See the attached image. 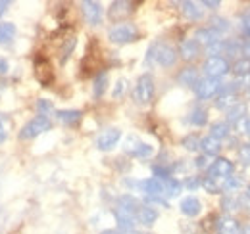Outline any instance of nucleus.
<instances>
[{"label": "nucleus", "mask_w": 250, "mask_h": 234, "mask_svg": "<svg viewBox=\"0 0 250 234\" xmlns=\"http://www.w3.org/2000/svg\"><path fill=\"white\" fill-rule=\"evenodd\" d=\"M75 44H77V39H75V37H69V39L65 40V44H63V48H62V56H60V61H62V63H65V59L71 56Z\"/></svg>", "instance_id": "nucleus-38"}, {"label": "nucleus", "mask_w": 250, "mask_h": 234, "mask_svg": "<svg viewBox=\"0 0 250 234\" xmlns=\"http://www.w3.org/2000/svg\"><path fill=\"white\" fill-rule=\"evenodd\" d=\"M108 81H110V77H108V71H100L96 77H94V83H93V96L98 100V98H102L104 96V92H106V88H108Z\"/></svg>", "instance_id": "nucleus-25"}, {"label": "nucleus", "mask_w": 250, "mask_h": 234, "mask_svg": "<svg viewBox=\"0 0 250 234\" xmlns=\"http://www.w3.org/2000/svg\"><path fill=\"white\" fill-rule=\"evenodd\" d=\"M139 37H141V33L137 29V25L131 23V21L116 23L114 27H110V31H108V39L114 44H131V42L139 40Z\"/></svg>", "instance_id": "nucleus-2"}, {"label": "nucleus", "mask_w": 250, "mask_h": 234, "mask_svg": "<svg viewBox=\"0 0 250 234\" xmlns=\"http://www.w3.org/2000/svg\"><path fill=\"white\" fill-rule=\"evenodd\" d=\"M200 182H202V176H188L185 182H181L185 188H188V190H196L198 186H200Z\"/></svg>", "instance_id": "nucleus-42"}, {"label": "nucleus", "mask_w": 250, "mask_h": 234, "mask_svg": "<svg viewBox=\"0 0 250 234\" xmlns=\"http://www.w3.org/2000/svg\"><path fill=\"white\" fill-rule=\"evenodd\" d=\"M100 234H122L118 229H106V231H102Z\"/></svg>", "instance_id": "nucleus-51"}, {"label": "nucleus", "mask_w": 250, "mask_h": 234, "mask_svg": "<svg viewBox=\"0 0 250 234\" xmlns=\"http://www.w3.org/2000/svg\"><path fill=\"white\" fill-rule=\"evenodd\" d=\"M152 176L164 182V180H167L169 176H173V167H169V165H162V163L152 165Z\"/></svg>", "instance_id": "nucleus-32"}, {"label": "nucleus", "mask_w": 250, "mask_h": 234, "mask_svg": "<svg viewBox=\"0 0 250 234\" xmlns=\"http://www.w3.org/2000/svg\"><path fill=\"white\" fill-rule=\"evenodd\" d=\"M6 138H8L6 125H4V121H2V117H0V144H4V142H6Z\"/></svg>", "instance_id": "nucleus-49"}, {"label": "nucleus", "mask_w": 250, "mask_h": 234, "mask_svg": "<svg viewBox=\"0 0 250 234\" xmlns=\"http://www.w3.org/2000/svg\"><path fill=\"white\" fill-rule=\"evenodd\" d=\"M245 196H247V200L250 202V182L247 184V190H245Z\"/></svg>", "instance_id": "nucleus-53"}, {"label": "nucleus", "mask_w": 250, "mask_h": 234, "mask_svg": "<svg viewBox=\"0 0 250 234\" xmlns=\"http://www.w3.org/2000/svg\"><path fill=\"white\" fill-rule=\"evenodd\" d=\"M198 79H200V77H198V69H196L194 65H187V67H183V69L177 73V83H179L181 87H194Z\"/></svg>", "instance_id": "nucleus-20"}, {"label": "nucleus", "mask_w": 250, "mask_h": 234, "mask_svg": "<svg viewBox=\"0 0 250 234\" xmlns=\"http://www.w3.org/2000/svg\"><path fill=\"white\" fill-rule=\"evenodd\" d=\"M239 156H241L243 163H250V144H243L239 150Z\"/></svg>", "instance_id": "nucleus-46"}, {"label": "nucleus", "mask_w": 250, "mask_h": 234, "mask_svg": "<svg viewBox=\"0 0 250 234\" xmlns=\"http://www.w3.org/2000/svg\"><path fill=\"white\" fill-rule=\"evenodd\" d=\"M181 6V14L187 18L188 21H200L204 18V8L196 2H190V0H185L179 4Z\"/></svg>", "instance_id": "nucleus-17"}, {"label": "nucleus", "mask_w": 250, "mask_h": 234, "mask_svg": "<svg viewBox=\"0 0 250 234\" xmlns=\"http://www.w3.org/2000/svg\"><path fill=\"white\" fill-rule=\"evenodd\" d=\"M202 71L210 79H219V77H223L225 73L231 71V63L223 56H208L202 63Z\"/></svg>", "instance_id": "nucleus-5"}, {"label": "nucleus", "mask_w": 250, "mask_h": 234, "mask_svg": "<svg viewBox=\"0 0 250 234\" xmlns=\"http://www.w3.org/2000/svg\"><path fill=\"white\" fill-rule=\"evenodd\" d=\"M208 159H210V157H208V156H204V154H202V156H198V157L194 159V167H196V169H208V167H210Z\"/></svg>", "instance_id": "nucleus-45"}, {"label": "nucleus", "mask_w": 250, "mask_h": 234, "mask_svg": "<svg viewBox=\"0 0 250 234\" xmlns=\"http://www.w3.org/2000/svg\"><path fill=\"white\" fill-rule=\"evenodd\" d=\"M127 184L137 186L146 198H164V182L154 178V176L145 178V180H137V182H129L127 180Z\"/></svg>", "instance_id": "nucleus-8"}, {"label": "nucleus", "mask_w": 250, "mask_h": 234, "mask_svg": "<svg viewBox=\"0 0 250 234\" xmlns=\"http://www.w3.org/2000/svg\"><path fill=\"white\" fill-rule=\"evenodd\" d=\"M179 209H181V213L187 215V217H196V215H200V211H202V202H200L198 198H194V196H187V198L181 200Z\"/></svg>", "instance_id": "nucleus-19"}, {"label": "nucleus", "mask_w": 250, "mask_h": 234, "mask_svg": "<svg viewBox=\"0 0 250 234\" xmlns=\"http://www.w3.org/2000/svg\"><path fill=\"white\" fill-rule=\"evenodd\" d=\"M177 50L167 42H152L146 52V63H158L160 67H173L177 63Z\"/></svg>", "instance_id": "nucleus-1"}, {"label": "nucleus", "mask_w": 250, "mask_h": 234, "mask_svg": "<svg viewBox=\"0 0 250 234\" xmlns=\"http://www.w3.org/2000/svg\"><path fill=\"white\" fill-rule=\"evenodd\" d=\"M81 14H83V18H85V21L89 23V25H100L102 23V16H104V10H102V6L98 4V2H93V0H85V2H81Z\"/></svg>", "instance_id": "nucleus-10"}, {"label": "nucleus", "mask_w": 250, "mask_h": 234, "mask_svg": "<svg viewBox=\"0 0 250 234\" xmlns=\"http://www.w3.org/2000/svg\"><path fill=\"white\" fill-rule=\"evenodd\" d=\"M14 35H16V25L14 23H10V21L0 23V44L10 42L14 39Z\"/></svg>", "instance_id": "nucleus-33"}, {"label": "nucleus", "mask_w": 250, "mask_h": 234, "mask_svg": "<svg viewBox=\"0 0 250 234\" xmlns=\"http://www.w3.org/2000/svg\"><path fill=\"white\" fill-rule=\"evenodd\" d=\"M216 234H245V227L231 215H221L216 223Z\"/></svg>", "instance_id": "nucleus-11"}, {"label": "nucleus", "mask_w": 250, "mask_h": 234, "mask_svg": "<svg viewBox=\"0 0 250 234\" xmlns=\"http://www.w3.org/2000/svg\"><path fill=\"white\" fill-rule=\"evenodd\" d=\"M125 88H127V81L125 79H120L118 83H116V87H114V92H112V96L118 100V98H122L125 94Z\"/></svg>", "instance_id": "nucleus-41"}, {"label": "nucleus", "mask_w": 250, "mask_h": 234, "mask_svg": "<svg viewBox=\"0 0 250 234\" xmlns=\"http://www.w3.org/2000/svg\"><path fill=\"white\" fill-rule=\"evenodd\" d=\"M135 219H137V225H143L145 229H150L158 221L156 207H152V205H141Z\"/></svg>", "instance_id": "nucleus-16"}, {"label": "nucleus", "mask_w": 250, "mask_h": 234, "mask_svg": "<svg viewBox=\"0 0 250 234\" xmlns=\"http://www.w3.org/2000/svg\"><path fill=\"white\" fill-rule=\"evenodd\" d=\"M154 94H156V85H154V77L150 73H143L139 79H137V85L133 88V98L137 104L141 106H148L152 100H154Z\"/></svg>", "instance_id": "nucleus-3"}, {"label": "nucleus", "mask_w": 250, "mask_h": 234, "mask_svg": "<svg viewBox=\"0 0 250 234\" xmlns=\"http://www.w3.org/2000/svg\"><path fill=\"white\" fill-rule=\"evenodd\" d=\"M231 71H233L237 77H247V75H250V59L239 58L231 65Z\"/></svg>", "instance_id": "nucleus-31"}, {"label": "nucleus", "mask_w": 250, "mask_h": 234, "mask_svg": "<svg viewBox=\"0 0 250 234\" xmlns=\"http://www.w3.org/2000/svg\"><path fill=\"white\" fill-rule=\"evenodd\" d=\"M247 136H249V140H250V133H249V135H247Z\"/></svg>", "instance_id": "nucleus-54"}, {"label": "nucleus", "mask_w": 250, "mask_h": 234, "mask_svg": "<svg viewBox=\"0 0 250 234\" xmlns=\"http://www.w3.org/2000/svg\"><path fill=\"white\" fill-rule=\"evenodd\" d=\"M243 117H247V104L237 102V104H233V106L227 110L225 123H227V125H237V123H239Z\"/></svg>", "instance_id": "nucleus-22"}, {"label": "nucleus", "mask_w": 250, "mask_h": 234, "mask_svg": "<svg viewBox=\"0 0 250 234\" xmlns=\"http://www.w3.org/2000/svg\"><path fill=\"white\" fill-rule=\"evenodd\" d=\"M37 112H39V116L48 117V119H50V114L54 112V106H52V102H50V100L41 98V100H37Z\"/></svg>", "instance_id": "nucleus-36"}, {"label": "nucleus", "mask_w": 250, "mask_h": 234, "mask_svg": "<svg viewBox=\"0 0 250 234\" xmlns=\"http://www.w3.org/2000/svg\"><path fill=\"white\" fill-rule=\"evenodd\" d=\"M188 123L192 127H204L208 123V112L202 108V106H196L192 108V112L188 114Z\"/></svg>", "instance_id": "nucleus-27"}, {"label": "nucleus", "mask_w": 250, "mask_h": 234, "mask_svg": "<svg viewBox=\"0 0 250 234\" xmlns=\"http://www.w3.org/2000/svg\"><path fill=\"white\" fill-rule=\"evenodd\" d=\"M50 127H52V121H50L48 117H42V116L33 117L29 123H25V125L21 127V131H20V138H21V140L37 138L39 135L50 131Z\"/></svg>", "instance_id": "nucleus-4"}, {"label": "nucleus", "mask_w": 250, "mask_h": 234, "mask_svg": "<svg viewBox=\"0 0 250 234\" xmlns=\"http://www.w3.org/2000/svg\"><path fill=\"white\" fill-rule=\"evenodd\" d=\"M239 27H241V33H243L245 37H250V8L241 16V23H239Z\"/></svg>", "instance_id": "nucleus-39"}, {"label": "nucleus", "mask_w": 250, "mask_h": 234, "mask_svg": "<svg viewBox=\"0 0 250 234\" xmlns=\"http://www.w3.org/2000/svg\"><path fill=\"white\" fill-rule=\"evenodd\" d=\"M181 190H183L181 180H177V178H173V176H169L167 180H164V198H166V200H167V198H177V196L181 194Z\"/></svg>", "instance_id": "nucleus-26"}, {"label": "nucleus", "mask_w": 250, "mask_h": 234, "mask_svg": "<svg viewBox=\"0 0 250 234\" xmlns=\"http://www.w3.org/2000/svg\"><path fill=\"white\" fill-rule=\"evenodd\" d=\"M223 180H218V178H210V176H202V182L200 186H204L210 194H221L223 192Z\"/></svg>", "instance_id": "nucleus-30"}, {"label": "nucleus", "mask_w": 250, "mask_h": 234, "mask_svg": "<svg viewBox=\"0 0 250 234\" xmlns=\"http://www.w3.org/2000/svg\"><path fill=\"white\" fill-rule=\"evenodd\" d=\"M231 175H235V163L231 159H227V157H216L210 163V167L206 169V176L218 178V180H223V178H227Z\"/></svg>", "instance_id": "nucleus-7"}, {"label": "nucleus", "mask_w": 250, "mask_h": 234, "mask_svg": "<svg viewBox=\"0 0 250 234\" xmlns=\"http://www.w3.org/2000/svg\"><path fill=\"white\" fill-rule=\"evenodd\" d=\"M35 75H37V79H39V83H41L42 87H48V85L54 81V73H52L50 63H48L46 59L37 61V65H35Z\"/></svg>", "instance_id": "nucleus-18"}, {"label": "nucleus", "mask_w": 250, "mask_h": 234, "mask_svg": "<svg viewBox=\"0 0 250 234\" xmlns=\"http://www.w3.org/2000/svg\"><path fill=\"white\" fill-rule=\"evenodd\" d=\"M139 142H141V140H139V138H137L135 135H131V136H129V138L125 140V146H124V148H125V152H127V154L131 156V152H133L135 148L139 146Z\"/></svg>", "instance_id": "nucleus-43"}, {"label": "nucleus", "mask_w": 250, "mask_h": 234, "mask_svg": "<svg viewBox=\"0 0 250 234\" xmlns=\"http://www.w3.org/2000/svg\"><path fill=\"white\" fill-rule=\"evenodd\" d=\"M200 50H202V46H200L194 39H185V40L179 44L177 56L183 59V61H194V59L200 56Z\"/></svg>", "instance_id": "nucleus-13"}, {"label": "nucleus", "mask_w": 250, "mask_h": 234, "mask_svg": "<svg viewBox=\"0 0 250 234\" xmlns=\"http://www.w3.org/2000/svg\"><path fill=\"white\" fill-rule=\"evenodd\" d=\"M200 6H204V8H208V10H218L219 6H221V2H219V0H202Z\"/></svg>", "instance_id": "nucleus-47"}, {"label": "nucleus", "mask_w": 250, "mask_h": 234, "mask_svg": "<svg viewBox=\"0 0 250 234\" xmlns=\"http://www.w3.org/2000/svg\"><path fill=\"white\" fill-rule=\"evenodd\" d=\"M235 100H237V94L235 92H227V90L221 88V94H219L218 100H216V108H219V110H229L233 104H237Z\"/></svg>", "instance_id": "nucleus-29"}, {"label": "nucleus", "mask_w": 250, "mask_h": 234, "mask_svg": "<svg viewBox=\"0 0 250 234\" xmlns=\"http://www.w3.org/2000/svg\"><path fill=\"white\" fill-rule=\"evenodd\" d=\"M192 88H194V94H196V98H198V100H210V98L218 96L219 92H221L223 83H221L219 79L202 77V79H198V81H196V85H194Z\"/></svg>", "instance_id": "nucleus-6"}, {"label": "nucleus", "mask_w": 250, "mask_h": 234, "mask_svg": "<svg viewBox=\"0 0 250 234\" xmlns=\"http://www.w3.org/2000/svg\"><path fill=\"white\" fill-rule=\"evenodd\" d=\"M8 8H10V2L8 0H0V18L8 12Z\"/></svg>", "instance_id": "nucleus-50"}, {"label": "nucleus", "mask_w": 250, "mask_h": 234, "mask_svg": "<svg viewBox=\"0 0 250 234\" xmlns=\"http://www.w3.org/2000/svg\"><path fill=\"white\" fill-rule=\"evenodd\" d=\"M235 127H237V131H239V133L249 135V133H250V117H243V119H241V121H239Z\"/></svg>", "instance_id": "nucleus-44"}, {"label": "nucleus", "mask_w": 250, "mask_h": 234, "mask_svg": "<svg viewBox=\"0 0 250 234\" xmlns=\"http://www.w3.org/2000/svg\"><path fill=\"white\" fill-rule=\"evenodd\" d=\"M127 234H152V233H148V231H137V229H135V231H131V233H127Z\"/></svg>", "instance_id": "nucleus-52"}, {"label": "nucleus", "mask_w": 250, "mask_h": 234, "mask_svg": "<svg viewBox=\"0 0 250 234\" xmlns=\"http://www.w3.org/2000/svg\"><path fill=\"white\" fill-rule=\"evenodd\" d=\"M8 71H10V63H8V59L0 56V75H6Z\"/></svg>", "instance_id": "nucleus-48"}, {"label": "nucleus", "mask_w": 250, "mask_h": 234, "mask_svg": "<svg viewBox=\"0 0 250 234\" xmlns=\"http://www.w3.org/2000/svg\"><path fill=\"white\" fill-rule=\"evenodd\" d=\"M133 10H135V4H133V2H127V0H116V2H112L110 10H108V16H110V20H112V21H120V23H122V20L127 18Z\"/></svg>", "instance_id": "nucleus-12"}, {"label": "nucleus", "mask_w": 250, "mask_h": 234, "mask_svg": "<svg viewBox=\"0 0 250 234\" xmlns=\"http://www.w3.org/2000/svg\"><path fill=\"white\" fill-rule=\"evenodd\" d=\"M221 207H223L225 211L239 209V202L235 200V196H233V194H229V196H223V200H221Z\"/></svg>", "instance_id": "nucleus-40"}, {"label": "nucleus", "mask_w": 250, "mask_h": 234, "mask_svg": "<svg viewBox=\"0 0 250 234\" xmlns=\"http://www.w3.org/2000/svg\"><path fill=\"white\" fill-rule=\"evenodd\" d=\"M210 23H212V25H208V27H212L214 31H218L219 35L231 29V23H229L225 18H219V16H214V18L210 20Z\"/></svg>", "instance_id": "nucleus-37"}, {"label": "nucleus", "mask_w": 250, "mask_h": 234, "mask_svg": "<svg viewBox=\"0 0 250 234\" xmlns=\"http://www.w3.org/2000/svg\"><path fill=\"white\" fill-rule=\"evenodd\" d=\"M194 40L200 46L208 48V46H212V44H216V42L221 40V35H219L218 31L212 29V27H200V29H196V33H194Z\"/></svg>", "instance_id": "nucleus-14"}, {"label": "nucleus", "mask_w": 250, "mask_h": 234, "mask_svg": "<svg viewBox=\"0 0 250 234\" xmlns=\"http://www.w3.org/2000/svg\"><path fill=\"white\" fill-rule=\"evenodd\" d=\"M200 150H202L204 156L214 157V156H218L219 152H221V142L216 140V138H212V136L208 135V136L200 138Z\"/></svg>", "instance_id": "nucleus-24"}, {"label": "nucleus", "mask_w": 250, "mask_h": 234, "mask_svg": "<svg viewBox=\"0 0 250 234\" xmlns=\"http://www.w3.org/2000/svg\"><path fill=\"white\" fill-rule=\"evenodd\" d=\"M229 133H231V125H227L225 121H216V123L210 127V136L219 140V142H221L223 138H227Z\"/></svg>", "instance_id": "nucleus-28"}, {"label": "nucleus", "mask_w": 250, "mask_h": 234, "mask_svg": "<svg viewBox=\"0 0 250 234\" xmlns=\"http://www.w3.org/2000/svg\"><path fill=\"white\" fill-rule=\"evenodd\" d=\"M81 117H83V114L79 110H58L56 112V119L63 125H67V127L77 125L81 121Z\"/></svg>", "instance_id": "nucleus-23"}, {"label": "nucleus", "mask_w": 250, "mask_h": 234, "mask_svg": "<svg viewBox=\"0 0 250 234\" xmlns=\"http://www.w3.org/2000/svg\"><path fill=\"white\" fill-rule=\"evenodd\" d=\"M141 205L143 204H141L135 196H131V194H122V196L118 198V209H122V211L133 215V217H137V211H139Z\"/></svg>", "instance_id": "nucleus-21"}, {"label": "nucleus", "mask_w": 250, "mask_h": 234, "mask_svg": "<svg viewBox=\"0 0 250 234\" xmlns=\"http://www.w3.org/2000/svg\"><path fill=\"white\" fill-rule=\"evenodd\" d=\"M120 138H122V131L120 129H116V127L106 129V131H102L96 136V148L100 152H110V150H114V148L118 146Z\"/></svg>", "instance_id": "nucleus-9"}, {"label": "nucleus", "mask_w": 250, "mask_h": 234, "mask_svg": "<svg viewBox=\"0 0 250 234\" xmlns=\"http://www.w3.org/2000/svg\"><path fill=\"white\" fill-rule=\"evenodd\" d=\"M152 154H154V148L150 146V144H145V142H139V146L131 152V156L133 157H139V159H146Z\"/></svg>", "instance_id": "nucleus-35"}, {"label": "nucleus", "mask_w": 250, "mask_h": 234, "mask_svg": "<svg viewBox=\"0 0 250 234\" xmlns=\"http://www.w3.org/2000/svg\"><path fill=\"white\" fill-rule=\"evenodd\" d=\"M114 217H116V223H118V231L122 234H127L137 229V219L133 215L122 211V209H118V207H114Z\"/></svg>", "instance_id": "nucleus-15"}, {"label": "nucleus", "mask_w": 250, "mask_h": 234, "mask_svg": "<svg viewBox=\"0 0 250 234\" xmlns=\"http://www.w3.org/2000/svg\"><path fill=\"white\" fill-rule=\"evenodd\" d=\"M181 146L185 148V150H188V152H198L200 150V136L196 133H190L187 136H183Z\"/></svg>", "instance_id": "nucleus-34"}]
</instances>
